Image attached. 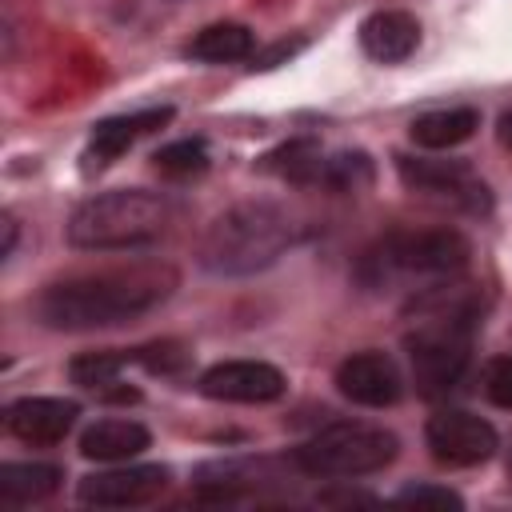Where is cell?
<instances>
[{
    "mask_svg": "<svg viewBox=\"0 0 512 512\" xmlns=\"http://www.w3.org/2000/svg\"><path fill=\"white\" fill-rule=\"evenodd\" d=\"M176 288V272L164 264H136V268H104L48 284L32 312L40 324L60 332H88L136 320L164 304Z\"/></svg>",
    "mask_w": 512,
    "mask_h": 512,
    "instance_id": "1",
    "label": "cell"
},
{
    "mask_svg": "<svg viewBox=\"0 0 512 512\" xmlns=\"http://www.w3.org/2000/svg\"><path fill=\"white\" fill-rule=\"evenodd\" d=\"M452 280L428 284L416 300L412 332L404 336L412 380L424 396H444L460 384L472 360L476 340V300L464 288H448Z\"/></svg>",
    "mask_w": 512,
    "mask_h": 512,
    "instance_id": "2",
    "label": "cell"
},
{
    "mask_svg": "<svg viewBox=\"0 0 512 512\" xmlns=\"http://www.w3.org/2000/svg\"><path fill=\"white\" fill-rule=\"evenodd\" d=\"M296 240V220L288 208L272 200H248L228 212H220L204 240H200V264L216 276H252L268 264H276Z\"/></svg>",
    "mask_w": 512,
    "mask_h": 512,
    "instance_id": "3",
    "label": "cell"
},
{
    "mask_svg": "<svg viewBox=\"0 0 512 512\" xmlns=\"http://www.w3.org/2000/svg\"><path fill=\"white\" fill-rule=\"evenodd\" d=\"M172 220V204L144 188H116L88 196L68 220V244L84 252H116L140 248L164 236Z\"/></svg>",
    "mask_w": 512,
    "mask_h": 512,
    "instance_id": "4",
    "label": "cell"
},
{
    "mask_svg": "<svg viewBox=\"0 0 512 512\" xmlns=\"http://www.w3.org/2000/svg\"><path fill=\"white\" fill-rule=\"evenodd\" d=\"M468 240L456 228H420V232H388L360 256V280L368 288L392 280L440 284L456 280L468 268Z\"/></svg>",
    "mask_w": 512,
    "mask_h": 512,
    "instance_id": "5",
    "label": "cell"
},
{
    "mask_svg": "<svg viewBox=\"0 0 512 512\" xmlns=\"http://www.w3.org/2000/svg\"><path fill=\"white\" fill-rule=\"evenodd\" d=\"M400 452V440L380 428V424H364V420H336L328 428H320L316 436H308L292 460L304 476H320V480H356V476H372L380 468H388Z\"/></svg>",
    "mask_w": 512,
    "mask_h": 512,
    "instance_id": "6",
    "label": "cell"
},
{
    "mask_svg": "<svg viewBox=\"0 0 512 512\" xmlns=\"http://www.w3.org/2000/svg\"><path fill=\"white\" fill-rule=\"evenodd\" d=\"M396 172L400 180L432 200H444L452 208L464 212H484L488 208V188L484 180L472 172V164L464 160H428V156H396Z\"/></svg>",
    "mask_w": 512,
    "mask_h": 512,
    "instance_id": "7",
    "label": "cell"
},
{
    "mask_svg": "<svg viewBox=\"0 0 512 512\" xmlns=\"http://www.w3.org/2000/svg\"><path fill=\"white\" fill-rule=\"evenodd\" d=\"M424 440H428L432 460L444 468H476V464L492 460V452L500 448L496 428L484 416L464 412V408L436 412L424 428Z\"/></svg>",
    "mask_w": 512,
    "mask_h": 512,
    "instance_id": "8",
    "label": "cell"
},
{
    "mask_svg": "<svg viewBox=\"0 0 512 512\" xmlns=\"http://www.w3.org/2000/svg\"><path fill=\"white\" fill-rule=\"evenodd\" d=\"M196 388L220 404H268L284 396L288 380L268 360H220L196 380Z\"/></svg>",
    "mask_w": 512,
    "mask_h": 512,
    "instance_id": "9",
    "label": "cell"
},
{
    "mask_svg": "<svg viewBox=\"0 0 512 512\" xmlns=\"http://www.w3.org/2000/svg\"><path fill=\"white\" fill-rule=\"evenodd\" d=\"M168 488V468L160 464H124V468H104L80 480L76 496L80 504L92 508H140L160 500V492Z\"/></svg>",
    "mask_w": 512,
    "mask_h": 512,
    "instance_id": "10",
    "label": "cell"
},
{
    "mask_svg": "<svg viewBox=\"0 0 512 512\" xmlns=\"http://www.w3.org/2000/svg\"><path fill=\"white\" fill-rule=\"evenodd\" d=\"M336 388L344 400L364 404V408H388L404 396V376L388 352H352L336 368Z\"/></svg>",
    "mask_w": 512,
    "mask_h": 512,
    "instance_id": "11",
    "label": "cell"
},
{
    "mask_svg": "<svg viewBox=\"0 0 512 512\" xmlns=\"http://www.w3.org/2000/svg\"><path fill=\"white\" fill-rule=\"evenodd\" d=\"M76 416H80L76 400H64V396H20V400H12L4 408V428L20 444L48 448V444H60L76 428Z\"/></svg>",
    "mask_w": 512,
    "mask_h": 512,
    "instance_id": "12",
    "label": "cell"
},
{
    "mask_svg": "<svg viewBox=\"0 0 512 512\" xmlns=\"http://www.w3.org/2000/svg\"><path fill=\"white\" fill-rule=\"evenodd\" d=\"M168 120H172V108H168V104H160V108H140V112H124V116H108V120L92 124L84 160L96 164V168H104V164H112L116 156H124L136 140H144V136H152L156 128H164Z\"/></svg>",
    "mask_w": 512,
    "mask_h": 512,
    "instance_id": "13",
    "label": "cell"
},
{
    "mask_svg": "<svg viewBox=\"0 0 512 512\" xmlns=\"http://www.w3.org/2000/svg\"><path fill=\"white\" fill-rule=\"evenodd\" d=\"M416 44H420V24L400 8H380L360 24V48L376 64H400L416 52Z\"/></svg>",
    "mask_w": 512,
    "mask_h": 512,
    "instance_id": "14",
    "label": "cell"
},
{
    "mask_svg": "<svg viewBox=\"0 0 512 512\" xmlns=\"http://www.w3.org/2000/svg\"><path fill=\"white\" fill-rule=\"evenodd\" d=\"M148 444H152V432L140 420H124V416H104L80 432V452L104 464H128Z\"/></svg>",
    "mask_w": 512,
    "mask_h": 512,
    "instance_id": "15",
    "label": "cell"
},
{
    "mask_svg": "<svg viewBox=\"0 0 512 512\" xmlns=\"http://www.w3.org/2000/svg\"><path fill=\"white\" fill-rule=\"evenodd\" d=\"M476 128H480V112L468 108V104H456V108L420 112V116L408 124V136H412V144H420V148H428V152H440V148L464 144Z\"/></svg>",
    "mask_w": 512,
    "mask_h": 512,
    "instance_id": "16",
    "label": "cell"
},
{
    "mask_svg": "<svg viewBox=\"0 0 512 512\" xmlns=\"http://www.w3.org/2000/svg\"><path fill=\"white\" fill-rule=\"evenodd\" d=\"M252 48H256L252 28H244L236 20H220V24L200 28L184 44V56L188 60H204V64H232V60H248Z\"/></svg>",
    "mask_w": 512,
    "mask_h": 512,
    "instance_id": "17",
    "label": "cell"
},
{
    "mask_svg": "<svg viewBox=\"0 0 512 512\" xmlns=\"http://www.w3.org/2000/svg\"><path fill=\"white\" fill-rule=\"evenodd\" d=\"M324 164L328 156L320 152L316 140H288L268 156H260V172L280 176L288 184H324Z\"/></svg>",
    "mask_w": 512,
    "mask_h": 512,
    "instance_id": "18",
    "label": "cell"
},
{
    "mask_svg": "<svg viewBox=\"0 0 512 512\" xmlns=\"http://www.w3.org/2000/svg\"><path fill=\"white\" fill-rule=\"evenodd\" d=\"M64 472L56 464H4L0 468V500L4 504H36V500H48L56 488H60Z\"/></svg>",
    "mask_w": 512,
    "mask_h": 512,
    "instance_id": "19",
    "label": "cell"
},
{
    "mask_svg": "<svg viewBox=\"0 0 512 512\" xmlns=\"http://www.w3.org/2000/svg\"><path fill=\"white\" fill-rule=\"evenodd\" d=\"M128 364H136V348L132 352H84V356H76L72 364H68V376L80 384V388H92V392H100V396H116V388L112 384H120V372L128 368Z\"/></svg>",
    "mask_w": 512,
    "mask_h": 512,
    "instance_id": "20",
    "label": "cell"
},
{
    "mask_svg": "<svg viewBox=\"0 0 512 512\" xmlns=\"http://www.w3.org/2000/svg\"><path fill=\"white\" fill-rule=\"evenodd\" d=\"M156 172L160 176H172V180H188V176H200L208 168V144L200 136H188V140H172L164 144L156 156H152Z\"/></svg>",
    "mask_w": 512,
    "mask_h": 512,
    "instance_id": "21",
    "label": "cell"
},
{
    "mask_svg": "<svg viewBox=\"0 0 512 512\" xmlns=\"http://www.w3.org/2000/svg\"><path fill=\"white\" fill-rule=\"evenodd\" d=\"M484 396L500 408H512V356H496L484 368Z\"/></svg>",
    "mask_w": 512,
    "mask_h": 512,
    "instance_id": "22",
    "label": "cell"
},
{
    "mask_svg": "<svg viewBox=\"0 0 512 512\" xmlns=\"http://www.w3.org/2000/svg\"><path fill=\"white\" fill-rule=\"evenodd\" d=\"M396 500H404V504H452V508H460L464 500H460V492H452V488H440V484H408V488H400L396 492Z\"/></svg>",
    "mask_w": 512,
    "mask_h": 512,
    "instance_id": "23",
    "label": "cell"
},
{
    "mask_svg": "<svg viewBox=\"0 0 512 512\" xmlns=\"http://www.w3.org/2000/svg\"><path fill=\"white\" fill-rule=\"evenodd\" d=\"M496 136H500V144H504V148H512V108L500 116V124H496Z\"/></svg>",
    "mask_w": 512,
    "mask_h": 512,
    "instance_id": "24",
    "label": "cell"
}]
</instances>
